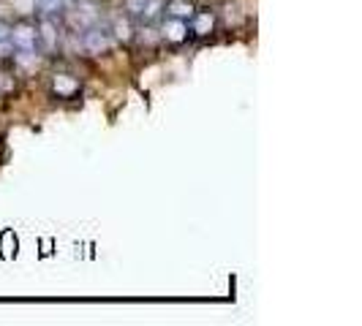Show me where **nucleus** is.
I'll use <instances>...</instances> for the list:
<instances>
[{
  "label": "nucleus",
  "instance_id": "1",
  "mask_svg": "<svg viewBox=\"0 0 362 326\" xmlns=\"http://www.w3.org/2000/svg\"><path fill=\"white\" fill-rule=\"evenodd\" d=\"M66 14H69V25H71L74 30L82 33L85 28H90V25L98 22V17H101V0H71Z\"/></svg>",
  "mask_w": 362,
  "mask_h": 326
},
{
  "label": "nucleus",
  "instance_id": "2",
  "mask_svg": "<svg viewBox=\"0 0 362 326\" xmlns=\"http://www.w3.org/2000/svg\"><path fill=\"white\" fill-rule=\"evenodd\" d=\"M82 47L90 54H104L112 49V30L104 28V25H90L82 30Z\"/></svg>",
  "mask_w": 362,
  "mask_h": 326
},
{
  "label": "nucleus",
  "instance_id": "3",
  "mask_svg": "<svg viewBox=\"0 0 362 326\" xmlns=\"http://www.w3.org/2000/svg\"><path fill=\"white\" fill-rule=\"evenodd\" d=\"M8 41H11V47L19 49V52H33V49H36V44H38L36 25H33V22H28V19L17 22V25L8 30Z\"/></svg>",
  "mask_w": 362,
  "mask_h": 326
},
{
  "label": "nucleus",
  "instance_id": "4",
  "mask_svg": "<svg viewBox=\"0 0 362 326\" xmlns=\"http://www.w3.org/2000/svg\"><path fill=\"white\" fill-rule=\"evenodd\" d=\"M213 28H216V14H213L210 8L194 11V14L188 17V33H194V36H199V38L210 36Z\"/></svg>",
  "mask_w": 362,
  "mask_h": 326
},
{
  "label": "nucleus",
  "instance_id": "5",
  "mask_svg": "<svg viewBox=\"0 0 362 326\" xmlns=\"http://www.w3.org/2000/svg\"><path fill=\"white\" fill-rule=\"evenodd\" d=\"M36 36H38V44L44 47V52H52L54 47H57L60 30H57V25H54L52 17H41V22L36 25Z\"/></svg>",
  "mask_w": 362,
  "mask_h": 326
},
{
  "label": "nucleus",
  "instance_id": "6",
  "mask_svg": "<svg viewBox=\"0 0 362 326\" xmlns=\"http://www.w3.org/2000/svg\"><path fill=\"white\" fill-rule=\"evenodd\" d=\"M161 36L172 44H182L188 38V22L177 17H163L161 22Z\"/></svg>",
  "mask_w": 362,
  "mask_h": 326
},
{
  "label": "nucleus",
  "instance_id": "7",
  "mask_svg": "<svg viewBox=\"0 0 362 326\" xmlns=\"http://www.w3.org/2000/svg\"><path fill=\"white\" fill-rule=\"evenodd\" d=\"M52 92L57 98H74L79 92V82L69 73H57L52 79Z\"/></svg>",
  "mask_w": 362,
  "mask_h": 326
},
{
  "label": "nucleus",
  "instance_id": "8",
  "mask_svg": "<svg viewBox=\"0 0 362 326\" xmlns=\"http://www.w3.org/2000/svg\"><path fill=\"white\" fill-rule=\"evenodd\" d=\"M163 11H166V17H177V19H185V22H188V17L194 14V6H191L188 0H169Z\"/></svg>",
  "mask_w": 362,
  "mask_h": 326
},
{
  "label": "nucleus",
  "instance_id": "9",
  "mask_svg": "<svg viewBox=\"0 0 362 326\" xmlns=\"http://www.w3.org/2000/svg\"><path fill=\"white\" fill-rule=\"evenodd\" d=\"M163 8H166V0H147L145 6H142V11H139V17H142V22H158L163 14Z\"/></svg>",
  "mask_w": 362,
  "mask_h": 326
},
{
  "label": "nucleus",
  "instance_id": "10",
  "mask_svg": "<svg viewBox=\"0 0 362 326\" xmlns=\"http://www.w3.org/2000/svg\"><path fill=\"white\" fill-rule=\"evenodd\" d=\"M109 30H112V38H117V41H131V36H134V28H131L128 17H115Z\"/></svg>",
  "mask_w": 362,
  "mask_h": 326
},
{
  "label": "nucleus",
  "instance_id": "11",
  "mask_svg": "<svg viewBox=\"0 0 362 326\" xmlns=\"http://www.w3.org/2000/svg\"><path fill=\"white\" fill-rule=\"evenodd\" d=\"M60 8H66V0H36V11L41 17H52Z\"/></svg>",
  "mask_w": 362,
  "mask_h": 326
},
{
  "label": "nucleus",
  "instance_id": "12",
  "mask_svg": "<svg viewBox=\"0 0 362 326\" xmlns=\"http://www.w3.org/2000/svg\"><path fill=\"white\" fill-rule=\"evenodd\" d=\"M8 30H11V28H8L6 22H0V49H8V47H11V41H8Z\"/></svg>",
  "mask_w": 362,
  "mask_h": 326
},
{
  "label": "nucleus",
  "instance_id": "13",
  "mask_svg": "<svg viewBox=\"0 0 362 326\" xmlns=\"http://www.w3.org/2000/svg\"><path fill=\"white\" fill-rule=\"evenodd\" d=\"M147 0H126V8L131 11V14H136L139 17V11H142V6H145Z\"/></svg>",
  "mask_w": 362,
  "mask_h": 326
}]
</instances>
